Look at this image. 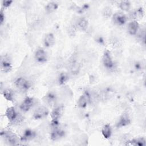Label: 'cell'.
<instances>
[{"label": "cell", "mask_w": 146, "mask_h": 146, "mask_svg": "<svg viewBox=\"0 0 146 146\" xmlns=\"http://www.w3.org/2000/svg\"><path fill=\"white\" fill-rule=\"evenodd\" d=\"M5 115L11 123H18L22 120V117L18 115L15 108L13 107H10L7 108L5 112Z\"/></svg>", "instance_id": "6da1fadb"}, {"label": "cell", "mask_w": 146, "mask_h": 146, "mask_svg": "<svg viewBox=\"0 0 146 146\" xmlns=\"http://www.w3.org/2000/svg\"><path fill=\"white\" fill-rule=\"evenodd\" d=\"M15 86L20 91L25 92L29 90L31 87L30 82L25 78L19 77L15 80Z\"/></svg>", "instance_id": "7a4b0ae2"}, {"label": "cell", "mask_w": 146, "mask_h": 146, "mask_svg": "<svg viewBox=\"0 0 146 146\" xmlns=\"http://www.w3.org/2000/svg\"><path fill=\"white\" fill-rule=\"evenodd\" d=\"M1 135L11 145H18L19 144V139L18 136L13 132L9 131H2Z\"/></svg>", "instance_id": "3957f363"}, {"label": "cell", "mask_w": 146, "mask_h": 146, "mask_svg": "<svg viewBox=\"0 0 146 146\" xmlns=\"http://www.w3.org/2000/svg\"><path fill=\"white\" fill-rule=\"evenodd\" d=\"M49 113L48 108L43 106L38 107L34 112L33 117L35 120H39L46 117Z\"/></svg>", "instance_id": "277c9868"}, {"label": "cell", "mask_w": 146, "mask_h": 146, "mask_svg": "<svg viewBox=\"0 0 146 146\" xmlns=\"http://www.w3.org/2000/svg\"><path fill=\"white\" fill-rule=\"evenodd\" d=\"M102 62L103 66L107 69H112L114 67V62L112 60L111 53L108 50L104 51L102 58Z\"/></svg>", "instance_id": "5b68a950"}, {"label": "cell", "mask_w": 146, "mask_h": 146, "mask_svg": "<svg viewBox=\"0 0 146 146\" xmlns=\"http://www.w3.org/2000/svg\"><path fill=\"white\" fill-rule=\"evenodd\" d=\"M68 67L70 71L72 74L76 75L78 74L80 69V66L79 63L77 61L75 56H72L69 60Z\"/></svg>", "instance_id": "8992f818"}, {"label": "cell", "mask_w": 146, "mask_h": 146, "mask_svg": "<svg viewBox=\"0 0 146 146\" xmlns=\"http://www.w3.org/2000/svg\"><path fill=\"white\" fill-rule=\"evenodd\" d=\"M127 19L128 18L127 16L121 12H117L112 16L113 22L118 26L124 25L127 22Z\"/></svg>", "instance_id": "52a82bcc"}, {"label": "cell", "mask_w": 146, "mask_h": 146, "mask_svg": "<svg viewBox=\"0 0 146 146\" xmlns=\"http://www.w3.org/2000/svg\"><path fill=\"white\" fill-rule=\"evenodd\" d=\"M34 104V100L33 98L26 97L20 104V110L23 112L29 111Z\"/></svg>", "instance_id": "ba28073f"}, {"label": "cell", "mask_w": 146, "mask_h": 146, "mask_svg": "<svg viewBox=\"0 0 146 146\" xmlns=\"http://www.w3.org/2000/svg\"><path fill=\"white\" fill-rule=\"evenodd\" d=\"M1 68L4 72H9L12 69L11 62L7 56H2L1 58Z\"/></svg>", "instance_id": "9c48e42d"}, {"label": "cell", "mask_w": 146, "mask_h": 146, "mask_svg": "<svg viewBox=\"0 0 146 146\" xmlns=\"http://www.w3.org/2000/svg\"><path fill=\"white\" fill-rule=\"evenodd\" d=\"M35 60L39 63H44L47 60L48 56L47 52L42 48L37 49L34 54Z\"/></svg>", "instance_id": "30bf717a"}, {"label": "cell", "mask_w": 146, "mask_h": 146, "mask_svg": "<svg viewBox=\"0 0 146 146\" xmlns=\"http://www.w3.org/2000/svg\"><path fill=\"white\" fill-rule=\"evenodd\" d=\"M131 122V120L129 115L127 113H123L120 116L119 120L116 123V126L117 128L124 127L130 124Z\"/></svg>", "instance_id": "8fae6325"}, {"label": "cell", "mask_w": 146, "mask_h": 146, "mask_svg": "<svg viewBox=\"0 0 146 146\" xmlns=\"http://www.w3.org/2000/svg\"><path fill=\"white\" fill-rule=\"evenodd\" d=\"M91 101V95L88 92H84L82 95L78 100V106L81 108H84L87 107L88 103Z\"/></svg>", "instance_id": "7c38bea8"}, {"label": "cell", "mask_w": 146, "mask_h": 146, "mask_svg": "<svg viewBox=\"0 0 146 146\" xmlns=\"http://www.w3.org/2000/svg\"><path fill=\"white\" fill-rule=\"evenodd\" d=\"M64 111V107L63 106H59L54 108L51 113V117L52 121H59V119L61 117Z\"/></svg>", "instance_id": "4fadbf2b"}, {"label": "cell", "mask_w": 146, "mask_h": 146, "mask_svg": "<svg viewBox=\"0 0 146 146\" xmlns=\"http://www.w3.org/2000/svg\"><path fill=\"white\" fill-rule=\"evenodd\" d=\"M43 102L49 106H53L55 104L57 100L56 94L53 92L47 93L43 98Z\"/></svg>", "instance_id": "5bb4252c"}, {"label": "cell", "mask_w": 146, "mask_h": 146, "mask_svg": "<svg viewBox=\"0 0 146 146\" xmlns=\"http://www.w3.org/2000/svg\"><path fill=\"white\" fill-rule=\"evenodd\" d=\"M64 133L65 132L63 129L58 128V127H56L52 128V130L51 132L50 137L52 140L56 141L64 137Z\"/></svg>", "instance_id": "9a60e30c"}, {"label": "cell", "mask_w": 146, "mask_h": 146, "mask_svg": "<svg viewBox=\"0 0 146 146\" xmlns=\"http://www.w3.org/2000/svg\"><path fill=\"white\" fill-rule=\"evenodd\" d=\"M139 25L136 21H132L127 25V32L131 35H136L139 30Z\"/></svg>", "instance_id": "2e32d148"}, {"label": "cell", "mask_w": 146, "mask_h": 146, "mask_svg": "<svg viewBox=\"0 0 146 146\" xmlns=\"http://www.w3.org/2000/svg\"><path fill=\"white\" fill-rule=\"evenodd\" d=\"M55 38L52 33L47 34L43 39V44L46 47H50L55 44Z\"/></svg>", "instance_id": "e0dca14e"}, {"label": "cell", "mask_w": 146, "mask_h": 146, "mask_svg": "<svg viewBox=\"0 0 146 146\" xmlns=\"http://www.w3.org/2000/svg\"><path fill=\"white\" fill-rule=\"evenodd\" d=\"M36 136V133L31 129H26L21 137V141H27L33 140Z\"/></svg>", "instance_id": "ac0fdd59"}, {"label": "cell", "mask_w": 146, "mask_h": 146, "mask_svg": "<svg viewBox=\"0 0 146 146\" xmlns=\"http://www.w3.org/2000/svg\"><path fill=\"white\" fill-rule=\"evenodd\" d=\"M146 141L144 137H138L132 139L127 141L126 145H135V146H144L145 145Z\"/></svg>", "instance_id": "d6986e66"}, {"label": "cell", "mask_w": 146, "mask_h": 146, "mask_svg": "<svg viewBox=\"0 0 146 146\" xmlns=\"http://www.w3.org/2000/svg\"><path fill=\"white\" fill-rule=\"evenodd\" d=\"M88 26V22L84 18H81L78 20L76 27L82 31H85Z\"/></svg>", "instance_id": "ffe728a7"}, {"label": "cell", "mask_w": 146, "mask_h": 146, "mask_svg": "<svg viewBox=\"0 0 146 146\" xmlns=\"http://www.w3.org/2000/svg\"><path fill=\"white\" fill-rule=\"evenodd\" d=\"M59 7V5L56 2H50L45 6V10L48 13H51L56 11Z\"/></svg>", "instance_id": "44dd1931"}, {"label": "cell", "mask_w": 146, "mask_h": 146, "mask_svg": "<svg viewBox=\"0 0 146 146\" xmlns=\"http://www.w3.org/2000/svg\"><path fill=\"white\" fill-rule=\"evenodd\" d=\"M102 133L105 139H109L112 134V129L110 124L104 125L102 129Z\"/></svg>", "instance_id": "7402d4cb"}, {"label": "cell", "mask_w": 146, "mask_h": 146, "mask_svg": "<svg viewBox=\"0 0 146 146\" xmlns=\"http://www.w3.org/2000/svg\"><path fill=\"white\" fill-rule=\"evenodd\" d=\"M3 96L4 98L8 101H13L14 99V92L11 89H6L3 91Z\"/></svg>", "instance_id": "603a6c76"}, {"label": "cell", "mask_w": 146, "mask_h": 146, "mask_svg": "<svg viewBox=\"0 0 146 146\" xmlns=\"http://www.w3.org/2000/svg\"><path fill=\"white\" fill-rule=\"evenodd\" d=\"M69 80L68 74L66 72H62L58 78V83L60 85H63Z\"/></svg>", "instance_id": "cb8c5ba5"}, {"label": "cell", "mask_w": 146, "mask_h": 146, "mask_svg": "<svg viewBox=\"0 0 146 146\" xmlns=\"http://www.w3.org/2000/svg\"><path fill=\"white\" fill-rule=\"evenodd\" d=\"M143 15H144V11L142 7H140L137 9L136 10L132 13V17L133 19L141 18H143Z\"/></svg>", "instance_id": "d4e9b609"}, {"label": "cell", "mask_w": 146, "mask_h": 146, "mask_svg": "<svg viewBox=\"0 0 146 146\" xmlns=\"http://www.w3.org/2000/svg\"><path fill=\"white\" fill-rule=\"evenodd\" d=\"M119 7L123 11H128L131 8V3L128 1H121L119 3Z\"/></svg>", "instance_id": "484cf974"}, {"label": "cell", "mask_w": 146, "mask_h": 146, "mask_svg": "<svg viewBox=\"0 0 146 146\" xmlns=\"http://www.w3.org/2000/svg\"><path fill=\"white\" fill-rule=\"evenodd\" d=\"M102 14L103 17L106 18H110L112 15V9L110 7H106L103 9L102 11Z\"/></svg>", "instance_id": "4316f807"}, {"label": "cell", "mask_w": 146, "mask_h": 146, "mask_svg": "<svg viewBox=\"0 0 146 146\" xmlns=\"http://www.w3.org/2000/svg\"><path fill=\"white\" fill-rule=\"evenodd\" d=\"M13 3V1L11 0H5L2 1V5L5 7H7L11 5V4Z\"/></svg>", "instance_id": "83f0119b"}, {"label": "cell", "mask_w": 146, "mask_h": 146, "mask_svg": "<svg viewBox=\"0 0 146 146\" xmlns=\"http://www.w3.org/2000/svg\"><path fill=\"white\" fill-rule=\"evenodd\" d=\"M4 21H5V14H4L3 10H1V11L0 12V22H1V25L3 24Z\"/></svg>", "instance_id": "f1b7e54d"}]
</instances>
